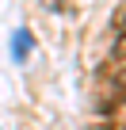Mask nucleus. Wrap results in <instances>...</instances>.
<instances>
[{
  "mask_svg": "<svg viewBox=\"0 0 126 130\" xmlns=\"http://www.w3.org/2000/svg\"><path fill=\"white\" fill-rule=\"evenodd\" d=\"M111 57H115V61H126V27L118 31V38H115V46H111Z\"/></svg>",
  "mask_w": 126,
  "mask_h": 130,
  "instance_id": "nucleus-2",
  "label": "nucleus"
},
{
  "mask_svg": "<svg viewBox=\"0 0 126 130\" xmlns=\"http://www.w3.org/2000/svg\"><path fill=\"white\" fill-rule=\"evenodd\" d=\"M115 88H118V92H126V65L115 73Z\"/></svg>",
  "mask_w": 126,
  "mask_h": 130,
  "instance_id": "nucleus-3",
  "label": "nucleus"
},
{
  "mask_svg": "<svg viewBox=\"0 0 126 130\" xmlns=\"http://www.w3.org/2000/svg\"><path fill=\"white\" fill-rule=\"evenodd\" d=\"M31 31H19L15 35V42H12V54H15V61H27V54H31Z\"/></svg>",
  "mask_w": 126,
  "mask_h": 130,
  "instance_id": "nucleus-1",
  "label": "nucleus"
}]
</instances>
